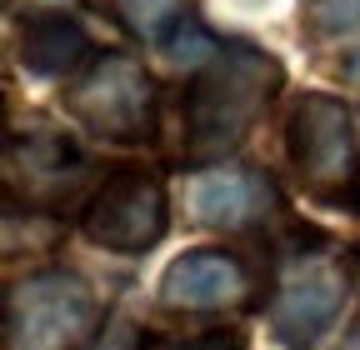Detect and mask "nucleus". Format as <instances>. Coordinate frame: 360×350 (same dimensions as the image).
Instances as JSON below:
<instances>
[{
  "label": "nucleus",
  "instance_id": "1",
  "mask_svg": "<svg viewBox=\"0 0 360 350\" xmlns=\"http://www.w3.org/2000/svg\"><path fill=\"white\" fill-rule=\"evenodd\" d=\"M281 85L285 65L270 51L250 40H220V51L180 96V155L200 170L220 165L255 130V120L281 96Z\"/></svg>",
  "mask_w": 360,
  "mask_h": 350
},
{
  "label": "nucleus",
  "instance_id": "2",
  "mask_svg": "<svg viewBox=\"0 0 360 350\" xmlns=\"http://www.w3.org/2000/svg\"><path fill=\"white\" fill-rule=\"evenodd\" d=\"M321 231L290 226V245L276 250V280H270L265 325L281 350H315L330 325L340 320L345 300L360 280V260L335 255L330 235L315 240Z\"/></svg>",
  "mask_w": 360,
  "mask_h": 350
},
{
  "label": "nucleus",
  "instance_id": "3",
  "mask_svg": "<svg viewBox=\"0 0 360 350\" xmlns=\"http://www.w3.org/2000/svg\"><path fill=\"white\" fill-rule=\"evenodd\" d=\"M285 155L290 170L310 200L355 210L360 195V141H355V115L345 101L326 91H305L290 105L285 125Z\"/></svg>",
  "mask_w": 360,
  "mask_h": 350
},
{
  "label": "nucleus",
  "instance_id": "4",
  "mask_svg": "<svg viewBox=\"0 0 360 350\" xmlns=\"http://www.w3.org/2000/svg\"><path fill=\"white\" fill-rule=\"evenodd\" d=\"M65 110L101 141L146 145L160 125V85L135 56L105 51L90 56V65L65 85Z\"/></svg>",
  "mask_w": 360,
  "mask_h": 350
},
{
  "label": "nucleus",
  "instance_id": "5",
  "mask_svg": "<svg viewBox=\"0 0 360 350\" xmlns=\"http://www.w3.org/2000/svg\"><path fill=\"white\" fill-rule=\"evenodd\" d=\"M6 350H85L101 335V300L70 271H35L6 290Z\"/></svg>",
  "mask_w": 360,
  "mask_h": 350
},
{
  "label": "nucleus",
  "instance_id": "6",
  "mask_svg": "<svg viewBox=\"0 0 360 350\" xmlns=\"http://www.w3.org/2000/svg\"><path fill=\"white\" fill-rule=\"evenodd\" d=\"M80 231L90 245H101L110 255H150L170 231L165 181L146 165L110 170L80 205Z\"/></svg>",
  "mask_w": 360,
  "mask_h": 350
},
{
  "label": "nucleus",
  "instance_id": "7",
  "mask_svg": "<svg viewBox=\"0 0 360 350\" xmlns=\"http://www.w3.org/2000/svg\"><path fill=\"white\" fill-rule=\"evenodd\" d=\"M160 305L180 316H215V311H250L260 305V271L240 250L205 245L175 255L160 276Z\"/></svg>",
  "mask_w": 360,
  "mask_h": 350
},
{
  "label": "nucleus",
  "instance_id": "8",
  "mask_svg": "<svg viewBox=\"0 0 360 350\" xmlns=\"http://www.w3.org/2000/svg\"><path fill=\"white\" fill-rule=\"evenodd\" d=\"M191 221L220 235H250L281 215V190L265 170L250 165H205L186 181Z\"/></svg>",
  "mask_w": 360,
  "mask_h": 350
},
{
  "label": "nucleus",
  "instance_id": "9",
  "mask_svg": "<svg viewBox=\"0 0 360 350\" xmlns=\"http://www.w3.org/2000/svg\"><path fill=\"white\" fill-rule=\"evenodd\" d=\"M6 186H11V200H25V210H65V200H80L90 186V160L56 130L11 136Z\"/></svg>",
  "mask_w": 360,
  "mask_h": 350
},
{
  "label": "nucleus",
  "instance_id": "10",
  "mask_svg": "<svg viewBox=\"0 0 360 350\" xmlns=\"http://www.w3.org/2000/svg\"><path fill=\"white\" fill-rule=\"evenodd\" d=\"M110 15L125 35L146 40L170 60H200L220 51V40H210L200 25V0H115Z\"/></svg>",
  "mask_w": 360,
  "mask_h": 350
},
{
  "label": "nucleus",
  "instance_id": "11",
  "mask_svg": "<svg viewBox=\"0 0 360 350\" xmlns=\"http://www.w3.org/2000/svg\"><path fill=\"white\" fill-rule=\"evenodd\" d=\"M15 56L30 75L56 80V75H70L75 65H90V40H85L80 20L65 15V11H30L20 20Z\"/></svg>",
  "mask_w": 360,
  "mask_h": 350
},
{
  "label": "nucleus",
  "instance_id": "12",
  "mask_svg": "<svg viewBox=\"0 0 360 350\" xmlns=\"http://www.w3.org/2000/svg\"><path fill=\"white\" fill-rule=\"evenodd\" d=\"M300 30H310L315 40L360 35V0H300Z\"/></svg>",
  "mask_w": 360,
  "mask_h": 350
},
{
  "label": "nucleus",
  "instance_id": "13",
  "mask_svg": "<svg viewBox=\"0 0 360 350\" xmlns=\"http://www.w3.org/2000/svg\"><path fill=\"white\" fill-rule=\"evenodd\" d=\"M146 350H245V340L231 325H210V330H191V335H150Z\"/></svg>",
  "mask_w": 360,
  "mask_h": 350
},
{
  "label": "nucleus",
  "instance_id": "14",
  "mask_svg": "<svg viewBox=\"0 0 360 350\" xmlns=\"http://www.w3.org/2000/svg\"><path fill=\"white\" fill-rule=\"evenodd\" d=\"M335 350H360V320H355V325H350V330H345V340H340V345H335Z\"/></svg>",
  "mask_w": 360,
  "mask_h": 350
},
{
  "label": "nucleus",
  "instance_id": "15",
  "mask_svg": "<svg viewBox=\"0 0 360 350\" xmlns=\"http://www.w3.org/2000/svg\"><path fill=\"white\" fill-rule=\"evenodd\" d=\"M355 215H360V195H355Z\"/></svg>",
  "mask_w": 360,
  "mask_h": 350
}]
</instances>
